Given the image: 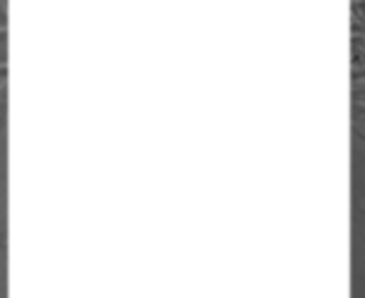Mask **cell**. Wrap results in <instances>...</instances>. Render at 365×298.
<instances>
[{
  "label": "cell",
  "mask_w": 365,
  "mask_h": 298,
  "mask_svg": "<svg viewBox=\"0 0 365 298\" xmlns=\"http://www.w3.org/2000/svg\"><path fill=\"white\" fill-rule=\"evenodd\" d=\"M350 81L365 83V38L360 36H350Z\"/></svg>",
  "instance_id": "obj_1"
},
{
  "label": "cell",
  "mask_w": 365,
  "mask_h": 298,
  "mask_svg": "<svg viewBox=\"0 0 365 298\" xmlns=\"http://www.w3.org/2000/svg\"><path fill=\"white\" fill-rule=\"evenodd\" d=\"M350 36L365 38V0H350Z\"/></svg>",
  "instance_id": "obj_2"
},
{
  "label": "cell",
  "mask_w": 365,
  "mask_h": 298,
  "mask_svg": "<svg viewBox=\"0 0 365 298\" xmlns=\"http://www.w3.org/2000/svg\"><path fill=\"white\" fill-rule=\"evenodd\" d=\"M8 128V86H0V131Z\"/></svg>",
  "instance_id": "obj_3"
},
{
  "label": "cell",
  "mask_w": 365,
  "mask_h": 298,
  "mask_svg": "<svg viewBox=\"0 0 365 298\" xmlns=\"http://www.w3.org/2000/svg\"><path fill=\"white\" fill-rule=\"evenodd\" d=\"M0 66H8V31H0Z\"/></svg>",
  "instance_id": "obj_4"
},
{
  "label": "cell",
  "mask_w": 365,
  "mask_h": 298,
  "mask_svg": "<svg viewBox=\"0 0 365 298\" xmlns=\"http://www.w3.org/2000/svg\"><path fill=\"white\" fill-rule=\"evenodd\" d=\"M0 31H8V0H0Z\"/></svg>",
  "instance_id": "obj_5"
},
{
  "label": "cell",
  "mask_w": 365,
  "mask_h": 298,
  "mask_svg": "<svg viewBox=\"0 0 365 298\" xmlns=\"http://www.w3.org/2000/svg\"><path fill=\"white\" fill-rule=\"evenodd\" d=\"M0 86H8V66H0Z\"/></svg>",
  "instance_id": "obj_6"
},
{
  "label": "cell",
  "mask_w": 365,
  "mask_h": 298,
  "mask_svg": "<svg viewBox=\"0 0 365 298\" xmlns=\"http://www.w3.org/2000/svg\"><path fill=\"white\" fill-rule=\"evenodd\" d=\"M358 138H360V143H365V133L363 131H358Z\"/></svg>",
  "instance_id": "obj_7"
}]
</instances>
